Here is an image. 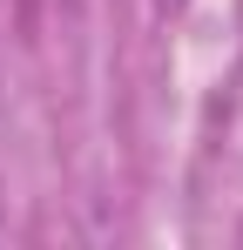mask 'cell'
I'll return each mask as SVG.
<instances>
[{"label":"cell","mask_w":243,"mask_h":250,"mask_svg":"<svg viewBox=\"0 0 243 250\" xmlns=\"http://www.w3.org/2000/svg\"><path fill=\"white\" fill-rule=\"evenodd\" d=\"M169 7H182V0H162V14H169Z\"/></svg>","instance_id":"obj_1"}]
</instances>
